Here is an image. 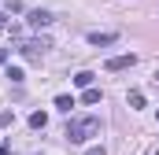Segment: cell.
Listing matches in <instances>:
<instances>
[{
    "label": "cell",
    "mask_w": 159,
    "mask_h": 155,
    "mask_svg": "<svg viewBox=\"0 0 159 155\" xmlns=\"http://www.w3.org/2000/svg\"><path fill=\"white\" fill-rule=\"evenodd\" d=\"M93 137H100V118L96 115L70 118V126H67V140H70V144H85V140H93Z\"/></svg>",
    "instance_id": "obj_1"
},
{
    "label": "cell",
    "mask_w": 159,
    "mask_h": 155,
    "mask_svg": "<svg viewBox=\"0 0 159 155\" xmlns=\"http://www.w3.org/2000/svg\"><path fill=\"white\" fill-rule=\"evenodd\" d=\"M44 48H48V41H44V37H41V41H22V44H19V52H22V55H26L30 63H41Z\"/></svg>",
    "instance_id": "obj_2"
},
{
    "label": "cell",
    "mask_w": 159,
    "mask_h": 155,
    "mask_svg": "<svg viewBox=\"0 0 159 155\" xmlns=\"http://www.w3.org/2000/svg\"><path fill=\"white\" fill-rule=\"evenodd\" d=\"M133 63H137V55H133V52H126V55H111L104 67H107V70H126V67H133Z\"/></svg>",
    "instance_id": "obj_3"
},
{
    "label": "cell",
    "mask_w": 159,
    "mask_h": 155,
    "mask_svg": "<svg viewBox=\"0 0 159 155\" xmlns=\"http://www.w3.org/2000/svg\"><path fill=\"white\" fill-rule=\"evenodd\" d=\"M115 41H119V33H89V44H96V48L100 44H115Z\"/></svg>",
    "instance_id": "obj_4"
},
{
    "label": "cell",
    "mask_w": 159,
    "mask_h": 155,
    "mask_svg": "<svg viewBox=\"0 0 159 155\" xmlns=\"http://www.w3.org/2000/svg\"><path fill=\"white\" fill-rule=\"evenodd\" d=\"M93 70H81V74H74V85H78V89H93Z\"/></svg>",
    "instance_id": "obj_5"
},
{
    "label": "cell",
    "mask_w": 159,
    "mask_h": 155,
    "mask_svg": "<svg viewBox=\"0 0 159 155\" xmlns=\"http://www.w3.org/2000/svg\"><path fill=\"white\" fill-rule=\"evenodd\" d=\"M48 22H52L48 11H30V26H48Z\"/></svg>",
    "instance_id": "obj_6"
},
{
    "label": "cell",
    "mask_w": 159,
    "mask_h": 155,
    "mask_svg": "<svg viewBox=\"0 0 159 155\" xmlns=\"http://www.w3.org/2000/svg\"><path fill=\"white\" fill-rule=\"evenodd\" d=\"M126 100H129V107H144V92H141V89H133Z\"/></svg>",
    "instance_id": "obj_7"
},
{
    "label": "cell",
    "mask_w": 159,
    "mask_h": 155,
    "mask_svg": "<svg viewBox=\"0 0 159 155\" xmlns=\"http://www.w3.org/2000/svg\"><path fill=\"white\" fill-rule=\"evenodd\" d=\"M81 104H100V89H85V96H81Z\"/></svg>",
    "instance_id": "obj_8"
},
{
    "label": "cell",
    "mask_w": 159,
    "mask_h": 155,
    "mask_svg": "<svg viewBox=\"0 0 159 155\" xmlns=\"http://www.w3.org/2000/svg\"><path fill=\"white\" fill-rule=\"evenodd\" d=\"M56 107H59V111H70V107H74V96H56Z\"/></svg>",
    "instance_id": "obj_9"
},
{
    "label": "cell",
    "mask_w": 159,
    "mask_h": 155,
    "mask_svg": "<svg viewBox=\"0 0 159 155\" xmlns=\"http://www.w3.org/2000/svg\"><path fill=\"white\" fill-rule=\"evenodd\" d=\"M44 122H48V118L41 115V111H34V115H30V126H34V129H44Z\"/></svg>",
    "instance_id": "obj_10"
},
{
    "label": "cell",
    "mask_w": 159,
    "mask_h": 155,
    "mask_svg": "<svg viewBox=\"0 0 159 155\" xmlns=\"http://www.w3.org/2000/svg\"><path fill=\"white\" fill-rule=\"evenodd\" d=\"M11 122H15V115H11V111H0V129H4V126H11Z\"/></svg>",
    "instance_id": "obj_11"
},
{
    "label": "cell",
    "mask_w": 159,
    "mask_h": 155,
    "mask_svg": "<svg viewBox=\"0 0 159 155\" xmlns=\"http://www.w3.org/2000/svg\"><path fill=\"white\" fill-rule=\"evenodd\" d=\"M85 155H107V152H104V148H89Z\"/></svg>",
    "instance_id": "obj_12"
},
{
    "label": "cell",
    "mask_w": 159,
    "mask_h": 155,
    "mask_svg": "<svg viewBox=\"0 0 159 155\" xmlns=\"http://www.w3.org/2000/svg\"><path fill=\"white\" fill-rule=\"evenodd\" d=\"M0 63H7V48H0Z\"/></svg>",
    "instance_id": "obj_13"
},
{
    "label": "cell",
    "mask_w": 159,
    "mask_h": 155,
    "mask_svg": "<svg viewBox=\"0 0 159 155\" xmlns=\"http://www.w3.org/2000/svg\"><path fill=\"white\" fill-rule=\"evenodd\" d=\"M0 155H11V152H7V148H4V144H0Z\"/></svg>",
    "instance_id": "obj_14"
},
{
    "label": "cell",
    "mask_w": 159,
    "mask_h": 155,
    "mask_svg": "<svg viewBox=\"0 0 159 155\" xmlns=\"http://www.w3.org/2000/svg\"><path fill=\"white\" fill-rule=\"evenodd\" d=\"M4 26H7V22H4V15H0V30H4Z\"/></svg>",
    "instance_id": "obj_15"
},
{
    "label": "cell",
    "mask_w": 159,
    "mask_h": 155,
    "mask_svg": "<svg viewBox=\"0 0 159 155\" xmlns=\"http://www.w3.org/2000/svg\"><path fill=\"white\" fill-rule=\"evenodd\" d=\"M152 155H159V148H156V152H152Z\"/></svg>",
    "instance_id": "obj_16"
}]
</instances>
